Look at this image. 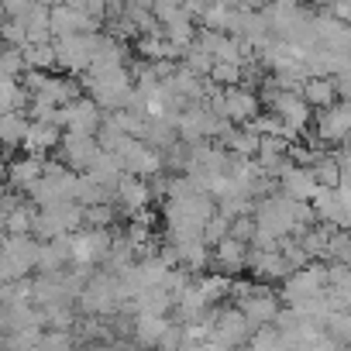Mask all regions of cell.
<instances>
[{
    "label": "cell",
    "instance_id": "1",
    "mask_svg": "<svg viewBox=\"0 0 351 351\" xmlns=\"http://www.w3.org/2000/svg\"><path fill=\"white\" fill-rule=\"evenodd\" d=\"M217 210V200L210 193H190V197H169L162 207L165 221V238H186V234H204V224Z\"/></svg>",
    "mask_w": 351,
    "mask_h": 351
},
{
    "label": "cell",
    "instance_id": "2",
    "mask_svg": "<svg viewBox=\"0 0 351 351\" xmlns=\"http://www.w3.org/2000/svg\"><path fill=\"white\" fill-rule=\"evenodd\" d=\"M38 252H42V238L4 234V248H0V279L4 282L25 279L32 269H38Z\"/></svg>",
    "mask_w": 351,
    "mask_h": 351
},
{
    "label": "cell",
    "instance_id": "3",
    "mask_svg": "<svg viewBox=\"0 0 351 351\" xmlns=\"http://www.w3.org/2000/svg\"><path fill=\"white\" fill-rule=\"evenodd\" d=\"M330 289V272H327V262L320 265V262H310V265H303V269H293L286 279H282V303H289V306H296V303H303V300H310V296H320V293H327Z\"/></svg>",
    "mask_w": 351,
    "mask_h": 351
},
{
    "label": "cell",
    "instance_id": "4",
    "mask_svg": "<svg viewBox=\"0 0 351 351\" xmlns=\"http://www.w3.org/2000/svg\"><path fill=\"white\" fill-rule=\"evenodd\" d=\"M100 35L104 32H76V35H62L56 38V49H59V69L62 73H86L93 66V56H97V45H100Z\"/></svg>",
    "mask_w": 351,
    "mask_h": 351
},
{
    "label": "cell",
    "instance_id": "5",
    "mask_svg": "<svg viewBox=\"0 0 351 351\" xmlns=\"http://www.w3.org/2000/svg\"><path fill=\"white\" fill-rule=\"evenodd\" d=\"M104 121H107V110H104L90 93L80 97V100H73V104H62V107H59V117H56L59 128L80 131V134H97V131L104 128Z\"/></svg>",
    "mask_w": 351,
    "mask_h": 351
},
{
    "label": "cell",
    "instance_id": "6",
    "mask_svg": "<svg viewBox=\"0 0 351 351\" xmlns=\"http://www.w3.org/2000/svg\"><path fill=\"white\" fill-rule=\"evenodd\" d=\"M100 152H104L100 138H97V134H80V131H66V134H62V145H59L62 162H66L69 169H76V172H86V169L97 162Z\"/></svg>",
    "mask_w": 351,
    "mask_h": 351
},
{
    "label": "cell",
    "instance_id": "7",
    "mask_svg": "<svg viewBox=\"0 0 351 351\" xmlns=\"http://www.w3.org/2000/svg\"><path fill=\"white\" fill-rule=\"evenodd\" d=\"M317 138L330 148H337L351 138V104L348 100L317 110Z\"/></svg>",
    "mask_w": 351,
    "mask_h": 351
},
{
    "label": "cell",
    "instance_id": "8",
    "mask_svg": "<svg viewBox=\"0 0 351 351\" xmlns=\"http://www.w3.org/2000/svg\"><path fill=\"white\" fill-rule=\"evenodd\" d=\"M152 200H155V190H152V183H148V176L124 172V180L117 183V193H114V204L131 217V214L152 207Z\"/></svg>",
    "mask_w": 351,
    "mask_h": 351
},
{
    "label": "cell",
    "instance_id": "9",
    "mask_svg": "<svg viewBox=\"0 0 351 351\" xmlns=\"http://www.w3.org/2000/svg\"><path fill=\"white\" fill-rule=\"evenodd\" d=\"M265 110L258 90L248 86H224V117L234 124H252L258 114Z\"/></svg>",
    "mask_w": 351,
    "mask_h": 351
},
{
    "label": "cell",
    "instance_id": "10",
    "mask_svg": "<svg viewBox=\"0 0 351 351\" xmlns=\"http://www.w3.org/2000/svg\"><path fill=\"white\" fill-rule=\"evenodd\" d=\"M248 272H252L255 279H262V282H282V279L293 272V265H289V258L282 255V248H255V245H252Z\"/></svg>",
    "mask_w": 351,
    "mask_h": 351
},
{
    "label": "cell",
    "instance_id": "11",
    "mask_svg": "<svg viewBox=\"0 0 351 351\" xmlns=\"http://www.w3.org/2000/svg\"><path fill=\"white\" fill-rule=\"evenodd\" d=\"M279 186H282V193H289V197H296V200H310V204H313V197H317V190H320V180H317L313 165L289 162V165L279 172Z\"/></svg>",
    "mask_w": 351,
    "mask_h": 351
},
{
    "label": "cell",
    "instance_id": "12",
    "mask_svg": "<svg viewBox=\"0 0 351 351\" xmlns=\"http://www.w3.org/2000/svg\"><path fill=\"white\" fill-rule=\"evenodd\" d=\"M248 255H252V241H241V238L228 234L214 245V269L228 272V276H241L248 269Z\"/></svg>",
    "mask_w": 351,
    "mask_h": 351
},
{
    "label": "cell",
    "instance_id": "13",
    "mask_svg": "<svg viewBox=\"0 0 351 351\" xmlns=\"http://www.w3.org/2000/svg\"><path fill=\"white\" fill-rule=\"evenodd\" d=\"M62 134H66V128H59V124H52V121H32L21 152H32V155H52V152L62 145Z\"/></svg>",
    "mask_w": 351,
    "mask_h": 351
},
{
    "label": "cell",
    "instance_id": "14",
    "mask_svg": "<svg viewBox=\"0 0 351 351\" xmlns=\"http://www.w3.org/2000/svg\"><path fill=\"white\" fill-rule=\"evenodd\" d=\"M42 176H45V155L25 152L21 158H11L8 162V183L18 186V190H25V193H28V186L35 180H42Z\"/></svg>",
    "mask_w": 351,
    "mask_h": 351
},
{
    "label": "cell",
    "instance_id": "15",
    "mask_svg": "<svg viewBox=\"0 0 351 351\" xmlns=\"http://www.w3.org/2000/svg\"><path fill=\"white\" fill-rule=\"evenodd\" d=\"M221 145L231 152V155H248L255 158L258 155V145H262V134L252 128V124H231L221 138Z\"/></svg>",
    "mask_w": 351,
    "mask_h": 351
},
{
    "label": "cell",
    "instance_id": "16",
    "mask_svg": "<svg viewBox=\"0 0 351 351\" xmlns=\"http://www.w3.org/2000/svg\"><path fill=\"white\" fill-rule=\"evenodd\" d=\"M303 97L313 104V110H324V107L341 104V90H337V80L334 76H310L303 83Z\"/></svg>",
    "mask_w": 351,
    "mask_h": 351
},
{
    "label": "cell",
    "instance_id": "17",
    "mask_svg": "<svg viewBox=\"0 0 351 351\" xmlns=\"http://www.w3.org/2000/svg\"><path fill=\"white\" fill-rule=\"evenodd\" d=\"M28 128H32L28 110H8V114H4V145H8V152H14V148L25 145Z\"/></svg>",
    "mask_w": 351,
    "mask_h": 351
},
{
    "label": "cell",
    "instance_id": "18",
    "mask_svg": "<svg viewBox=\"0 0 351 351\" xmlns=\"http://www.w3.org/2000/svg\"><path fill=\"white\" fill-rule=\"evenodd\" d=\"M324 330L334 337V348H348L351 344V310H344V306L330 310L324 320Z\"/></svg>",
    "mask_w": 351,
    "mask_h": 351
},
{
    "label": "cell",
    "instance_id": "19",
    "mask_svg": "<svg viewBox=\"0 0 351 351\" xmlns=\"http://www.w3.org/2000/svg\"><path fill=\"white\" fill-rule=\"evenodd\" d=\"M313 172H317L320 186H341V162H337V155H334V152L320 155V158L313 162Z\"/></svg>",
    "mask_w": 351,
    "mask_h": 351
},
{
    "label": "cell",
    "instance_id": "20",
    "mask_svg": "<svg viewBox=\"0 0 351 351\" xmlns=\"http://www.w3.org/2000/svg\"><path fill=\"white\" fill-rule=\"evenodd\" d=\"M210 80L221 83V86H241V80H245V66H241V62H224V59H217L214 69H210Z\"/></svg>",
    "mask_w": 351,
    "mask_h": 351
},
{
    "label": "cell",
    "instance_id": "21",
    "mask_svg": "<svg viewBox=\"0 0 351 351\" xmlns=\"http://www.w3.org/2000/svg\"><path fill=\"white\" fill-rule=\"evenodd\" d=\"M117 204L114 200H104V204H93V207H86V224L90 228H114L117 224Z\"/></svg>",
    "mask_w": 351,
    "mask_h": 351
},
{
    "label": "cell",
    "instance_id": "22",
    "mask_svg": "<svg viewBox=\"0 0 351 351\" xmlns=\"http://www.w3.org/2000/svg\"><path fill=\"white\" fill-rule=\"evenodd\" d=\"M76 341H80V337H76L73 330H62V327H45V334H42V348H38V351H69Z\"/></svg>",
    "mask_w": 351,
    "mask_h": 351
},
{
    "label": "cell",
    "instance_id": "23",
    "mask_svg": "<svg viewBox=\"0 0 351 351\" xmlns=\"http://www.w3.org/2000/svg\"><path fill=\"white\" fill-rule=\"evenodd\" d=\"M25 69H28L25 45H8L4 49V62H0V76H21Z\"/></svg>",
    "mask_w": 351,
    "mask_h": 351
},
{
    "label": "cell",
    "instance_id": "24",
    "mask_svg": "<svg viewBox=\"0 0 351 351\" xmlns=\"http://www.w3.org/2000/svg\"><path fill=\"white\" fill-rule=\"evenodd\" d=\"M204 28H214V32H228V21H231V8H224V4H217V0H214V4L197 18Z\"/></svg>",
    "mask_w": 351,
    "mask_h": 351
},
{
    "label": "cell",
    "instance_id": "25",
    "mask_svg": "<svg viewBox=\"0 0 351 351\" xmlns=\"http://www.w3.org/2000/svg\"><path fill=\"white\" fill-rule=\"evenodd\" d=\"M193 73H200V76H210V69H214V62H217V56L214 52H207V49H200V45H190V52H186V59H183Z\"/></svg>",
    "mask_w": 351,
    "mask_h": 351
},
{
    "label": "cell",
    "instance_id": "26",
    "mask_svg": "<svg viewBox=\"0 0 351 351\" xmlns=\"http://www.w3.org/2000/svg\"><path fill=\"white\" fill-rule=\"evenodd\" d=\"M4 42L8 45H28V28L21 18H8L4 21Z\"/></svg>",
    "mask_w": 351,
    "mask_h": 351
},
{
    "label": "cell",
    "instance_id": "27",
    "mask_svg": "<svg viewBox=\"0 0 351 351\" xmlns=\"http://www.w3.org/2000/svg\"><path fill=\"white\" fill-rule=\"evenodd\" d=\"M0 4H4V18H25L35 0H0Z\"/></svg>",
    "mask_w": 351,
    "mask_h": 351
},
{
    "label": "cell",
    "instance_id": "28",
    "mask_svg": "<svg viewBox=\"0 0 351 351\" xmlns=\"http://www.w3.org/2000/svg\"><path fill=\"white\" fill-rule=\"evenodd\" d=\"M334 18H341V21H348L351 25V0H334V4L327 8Z\"/></svg>",
    "mask_w": 351,
    "mask_h": 351
},
{
    "label": "cell",
    "instance_id": "29",
    "mask_svg": "<svg viewBox=\"0 0 351 351\" xmlns=\"http://www.w3.org/2000/svg\"><path fill=\"white\" fill-rule=\"evenodd\" d=\"M210 4H214V0H186V11H190V14H197V18H200V14H204V11H207V8H210Z\"/></svg>",
    "mask_w": 351,
    "mask_h": 351
},
{
    "label": "cell",
    "instance_id": "30",
    "mask_svg": "<svg viewBox=\"0 0 351 351\" xmlns=\"http://www.w3.org/2000/svg\"><path fill=\"white\" fill-rule=\"evenodd\" d=\"M38 4H45V8H59V4H66V0H38Z\"/></svg>",
    "mask_w": 351,
    "mask_h": 351
},
{
    "label": "cell",
    "instance_id": "31",
    "mask_svg": "<svg viewBox=\"0 0 351 351\" xmlns=\"http://www.w3.org/2000/svg\"><path fill=\"white\" fill-rule=\"evenodd\" d=\"M344 145H348V148H351V138H348V141H344Z\"/></svg>",
    "mask_w": 351,
    "mask_h": 351
}]
</instances>
